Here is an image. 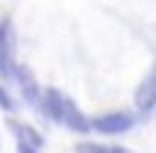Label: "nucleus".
Here are the masks:
<instances>
[{"label": "nucleus", "instance_id": "7", "mask_svg": "<svg viewBox=\"0 0 156 153\" xmlns=\"http://www.w3.org/2000/svg\"><path fill=\"white\" fill-rule=\"evenodd\" d=\"M0 106H3V109H15V103H12V97H9V94L3 91V88H0Z\"/></svg>", "mask_w": 156, "mask_h": 153}, {"label": "nucleus", "instance_id": "3", "mask_svg": "<svg viewBox=\"0 0 156 153\" xmlns=\"http://www.w3.org/2000/svg\"><path fill=\"white\" fill-rule=\"evenodd\" d=\"M9 130H12V136H15V141H18V153H41V136H38L33 127L12 121Z\"/></svg>", "mask_w": 156, "mask_h": 153}, {"label": "nucleus", "instance_id": "2", "mask_svg": "<svg viewBox=\"0 0 156 153\" xmlns=\"http://www.w3.org/2000/svg\"><path fill=\"white\" fill-rule=\"evenodd\" d=\"M130 127H133V115H127V112H112V115H100V118L91 121V130H97V133H106V136L127 133Z\"/></svg>", "mask_w": 156, "mask_h": 153}, {"label": "nucleus", "instance_id": "4", "mask_svg": "<svg viewBox=\"0 0 156 153\" xmlns=\"http://www.w3.org/2000/svg\"><path fill=\"white\" fill-rule=\"evenodd\" d=\"M0 74L12 80L15 74V56H12V27L3 21L0 24Z\"/></svg>", "mask_w": 156, "mask_h": 153}, {"label": "nucleus", "instance_id": "5", "mask_svg": "<svg viewBox=\"0 0 156 153\" xmlns=\"http://www.w3.org/2000/svg\"><path fill=\"white\" fill-rule=\"evenodd\" d=\"M136 106H139L141 112H150L156 106V68L150 71V76L141 83L139 91H136Z\"/></svg>", "mask_w": 156, "mask_h": 153}, {"label": "nucleus", "instance_id": "6", "mask_svg": "<svg viewBox=\"0 0 156 153\" xmlns=\"http://www.w3.org/2000/svg\"><path fill=\"white\" fill-rule=\"evenodd\" d=\"M77 153H109V147H100V144H80L77 147Z\"/></svg>", "mask_w": 156, "mask_h": 153}, {"label": "nucleus", "instance_id": "8", "mask_svg": "<svg viewBox=\"0 0 156 153\" xmlns=\"http://www.w3.org/2000/svg\"><path fill=\"white\" fill-rule=\"evenodd\" d=\"M109 153H130L127 147H109Z\"/></svg>", "mask_w": 156, "mask_h": 153}, {"label": "nucleus", "instance_id": "1", "mask_svg": "<svg viewBox=\"0 0 156 153\" xmlns=\"http://www.w3.org/2000/svg\"><path fill=\"white\" fill-rule=\"evenodd\" d=\"M38 109H41L50 121H56V124H62V127L74 130V133H88V130H91V121L74 106L71 97H65V94L56 91V88H44V91H41V97H38Z\"/></svg>", "mask_w": 156, "mask_h": 153}]
</instances>
